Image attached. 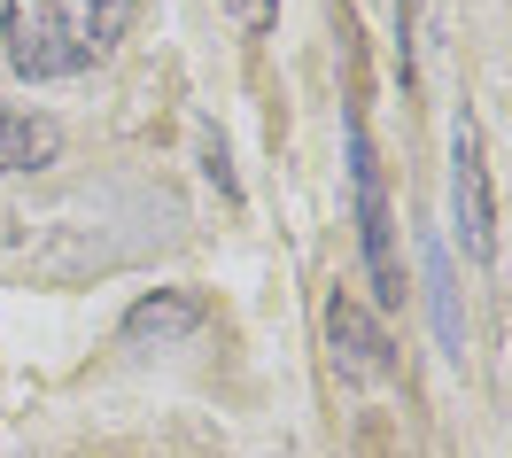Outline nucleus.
Instances as JSON below:
<instances>
[{
    "label": "nucleus",
    "mask_w": 512,
    "mask_h": 458,
    "mask_svg": "<svg viewBox=\"0 0 512 458\" xmlns=\"http://www.w3.org/2000/svg\"><path fill=\"white\" fill-rule=\"evenodd\" d=\"M0 47H8V70L16 78H78L94 70V8L86 0H8L0 8Z\"/></svg>",
    "instance_id": "obj_1"
},
{
    "label": "nucleus",
    "mask_w": 512,
    "mask_h": 458,
    "mask_svg": "<svg viewBox=\"0 0 512 458\" xmlns=\"http://www.w3.org/2000/svg\"><path fill=\"white\" fill-rule=\"evenodd\" d=\"M350 202H357V249H365V280L373 303L396 311L404 303V264H396V218H388V187H381V156L365 140V117L350 109Z\"/></svg>",
    "instance_id": "obj_2"
},
{
    "label": "nucleus",
    "mask_w": 512,
    "mask_h": 458,
    "mask_svg": "<svg viewBox=\"0 0 512 458\" xmlns=\"http://www.w3.org/2000/svg\"><path fill=\"white\" fill-rule=\"evenodd\" d=\"M450 233L474 264H497V187H489L474 109H458V125H450Z\"/></svg>",
    "instance_id": "obj_3"
},
{
    "label": "nucleus",
    "mask_w": 512,
    "mask_h": 458,
    "mask_svg": "<svg viewBox=\"0 0 512 458\" xmlns=\"http://www.w3.org/2000/svg\"><path fill=\"white\" fill-rule=\"evenodd\" d=\"M326 342H334V365L342 381H388L396 373V342L381 334V319L357 303V295H326Z\"/></svg>",
    "instance_id": "obj_4"
},
{
    "label": "nucleus",
    "mask_w": 512,
    "mask_h": 458,
    "mask_svg": "<svg viewBox=\"0 0 512 458\" xmlns=\"http://www.w3.org/2000/svg\"><path fill=\"white\" fill-rule=\"evenodd\" d=\"M63 164V125L47 109H16L0 101V179H24V171Z\"/></svg>",
    "instance_id": "obj_5"
},
{
    "label": "nucleus",
    "mask_w": 512,
    "mask_h": 458,
    "mask_svg": "<svg viewBox=\"0 0 512 458\" xmlns=\"http://www.w3.org/2000/svg\"><path fill=\"white\" fill-rule=\"evenodd\" d=\"M187 334H202V295L187 288H156V295H140L125 311V342H156V350H171V342H187Z\"/></svg>",
    "instance_id": "obj_6"
},
{
    "label": "nucleus",
    "mask_w": 512,
    "mask_h": 458,
    "mask_svg": "<svg viewBox=\"0 0 512 458\" xmlns=\"http://www.w3.org/2000/svg\"><path fill=\"white\" fill-rule=\"evenodd\" d=\"M427 288H435V334H443V350H466V327H458V295H450V264H443V249L427 257Z\"/></svg>",
    "instance_id": "obj_7"
},
{
    "label": "nucleus",
    "mask_w": 512,
    "mask_h": 458,
    "mask_svg": "<svg viewBox=\"0 0 512 458\" xmlns=\"http://www.w3.org/2000/svg\"><path fill=\"white\" fill-rule=\"evenodd\" d=\"M86 8H94V55H117L132 16H140V0H86Z\"/></svg>",
    "instance_id": "obj_8"
},
{
    "label": "nucleus",
    "mask_w": 512,
    "mask_h": 458,
    "mask_svg": "<svg viewBox=\"0 0 512 458\" xmlns=\"http://www.w3.org/2000/svg\"><path fill=\"white\" fill-rule=\"evenodd\" d=\"M419 32H427V0H404V16H396V55H404V86L419 78Z\"/></svg>",
    "instance_id": "obj_9"
},
{
    "label": "nucleus",
    "mask_w": 512,
    "mask_h": 458,
    "mask_svg": "<svg viewBox=\"0 0 512 458\" xmlns=\"http://www.w3.org/2000/svg\"><path fill=\"white\" fill-rule=\"evenodd\" d=\"M225 16H233L241 32H272V16H280V0H225Z\"/></svg>",
    "instance_id": "obj_10"
}]
</instances>
